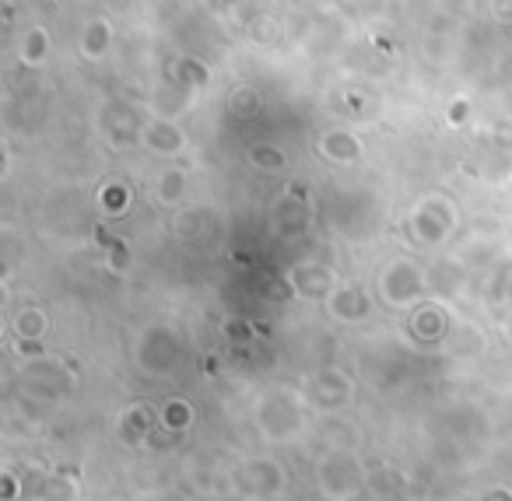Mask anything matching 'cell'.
Wrapping results in <instances>:
<instances>
[{
	"instance_id": "obj_28",
	"label": "cell",
	"mask_w": 512,
	"mask_h": 501,
	"mask_svg": "<svg viewBox=\"0 0 512 501\" xmlns=\"http://www.w3.org/2000/svg\"><path fill=\"white\" fill-rule=\"evenodd\" d=\"M74 494H78V484H74L71 477L50 473V480H46V487H43V498L39 501H74Z\"/></svg>"
},
{
	"instance_id": "obj_6",
	"label": "cell",
	"mask_w": 512,
	"mask_h": 501,
	"mask_svg": "<svg viewBox=\"0 0 512 501\" xmlns=\"http://www.w3.org/2000/svg\"><path fill=\"white\" fill-rule=\"evenodd\" d=\"M18 382H22V393L32 396V400H64V396L74 393L78 379L74 372L57 358H39V361H25L22 372H18Z\"/></svg>"
},
{
	"instance_id": "obj_19",
	"label": "cell",
	"mask_w": 512,
	"mask_h": 501,
	"mask_svg": "<svg viewBox=\"0 0 512 501\" xmlns=\"http://www.w3.org/2000/svg\"><path fill=\"white\" fill-rule=\"evenodd\" d=\"M407 487V473L397 470L390 463H369V491L383 494V498H393Z\"/></svg>"
},
{
	"instance_id": "obj_12",
	"label": "cell",
	"mask_w": 512,
	"mask_h": 501,
	"mask_svg": "<svg viewBox=\"0 0 512 501\" xmlns=\"http://www.w3.org/2000/svg\"><path fill=\"white\" fill-rule=\"evenodd\" d=\"M144 127H148V120H144L134 106H127V102H113V106H106V113H102V130H106V137L116 148L141 144Z\"/></svg>"
},
{
	"instance_id": "obj_11",
	"label": "cell",
	"mask_w": 512,
	"mask_h": 501,
	"mask_svg": "<svg viewBox=\"0 0 512 501\" xmlns=\"http://www.w3.org/2000/svg\"><path fill=\"white\" fill-rule=\"evenodd\" d=\"M309 221H313V214H309L306 193H302L299 183H292L288 193H281V200L274 204V228L285 239H295V235L309 232Z\"/></svg>"
},
{
	"instance_id": "obj_26",
	"label": "cell",
	"mask_w": 512,
	"mask_h": 501,
	"mask_svg": "<svg viewBox=\"0 0 512 501\" xmlns=\"http://www.w3.org/2000/svg\"><path fill=\"white\" fill-rule=\"evenodd\" d=\"M193 424V407L183 400V396H172L162 407V428L165 431H186Z\"/></svg>"
},
{
	"instance_id": "obj_35",
	"label": "cell",
	"mask_w": 512,
	"mask_h": 501,
	"mask_svg": "<svg viewBox=\"0 0 512 501\" xmlns=\"http://www.w3.org/2000/svg\"><path fill=\"white\" fill-rule=\"evenodd\" d=\"M502 305H505V309L512 312V274L505 277V284H502Z\"/></svg>"
},
{
	"instance_id": "obj_36",
	"label": "cell",
	"mask_w": 512,
	"mask_h": 501,
	"mask_svg": "<svg viewBox=\"0 0 512 501\" xmlns=\"http://www.w3.org/2000/svg\"><path fill=\"white\" fill-rule=\"evenodd\" d=\"M502 337H505V340H509V344H512V312H509V316L502 319Z\"/></svg>"
},
{
	"instance_id": "obj_3",
	"label": "cell",
	"mask_w": 512,
	"mask_h": 501,
	"mask_svg": "<svg viewBox=\"0 0 512 501\" xmlns=\"http://www.w3.org/2000/svg\"><path fill=\"white\" fill-rule=\"evenodd\" d=\"M285 484L288 473L274 456H249L232 470V487L242 501H281Z\"/></svg>"
},
{
	"instance_id": "obj_25",
	"label": "cell",
	"mask_w": 512,
	"mask_h": 501,
	"mask_svg": "<svg viewBox=\"0 0 512 501\" xmlns=\"http://www.w3.org/2000/svg\"><path fill=\"white\" fill-rule=\"evenodd\" d=\"M249 165L271 176V172H281V169H285L288 158H285V151L274 148V144H253V148H249Z\"/></svg>"
},
{
	"instance_id": "obj_8",
	"label": "cell",
	"mask_w": 512,
	"mask_h": 501,
	"mask_svg": "<svg viewBox=\"0 0 512 501\" xmlns=\"http://www.w3.org/2000/svg\"><path fill=\"white\" fill-rule=\"evenodd\" d=\"M302 396L309 400V407L320 410V414H337L355 400V382L341 372V368H316L309 372Z\"/></svg>"
},
{
	"instance_id": "obj_21",
	"label": "cell",
	"mask_w": 512,
	"mask_h": 501,
	"mask_svg": "<svg viewBox=\"0 0 512 501\" xmlns=\"http://www.w3.org/2000/svg\"><path fill=\"white\" fill-rule=\"evenodd\" d=\"M186 186H190V176H186L183 169H165L162 176H158V183H155V197H158V204L176 207L179 200L186 197Z\"/></svg>"
},
{
	"instance_id": "obj_20",
	"label": "cell",
	"mask_w": 512,
	"mask_h": 501,
	"mask_svg": "<svg viewBox=\"0 0 512 501\" xmlns=\"http://www.w3.org/2000/svg\"><path fill=\"white\" fill-rule=\"evenodd\" d=\"M172 232H176L179 242H197L204 239L207 232V211L204 207H186L172 218Z\"/></svg>"
},
{
	"instance_id": "obj_9",
	"label": "cell",
	"mask_w": 512,
	"mask_h": 501,
	"mask_svg": "<svg viewBox=\"0 0 512 501\" xmlns=\"http://www.w3.org/2000/svg\"><path fill=\"white\" fill-rule=\"evenodd\" d=\"M288 288H292L295 298H306V302H330L337 288H341V277H337L334 267L320 260H306V263H295L288 270Z\"/></svg>"
},
{
	"instance_id": "obj_10",
	"label": "cell",
	"mask_w": 512,
	"mask_h": 501,
	"mask_svg": "<svg viewBox=\"0 0 512 501\" xmlns=\"http://www.w3.org/2000/svg\"><path fill=\"white\" fill-rule=\"evenodd\" d=\"M407 326H411V337L418 344H446L453 337V319L442 302H421L418 309H411Z\"/></svg>"
},
{
	"instance_id": "obj_31",
	"label": "cell",
	"mask_w": 512,
	"mask_h": 501,
	"mask_svg": "<svg viewBox=\"0 0 512 501\" xmlns=\"http://www.w3.org/2000/svg\"><path fill=\"white\" fill-rule=\"evenodd\" d=\"M446 120H449V127H463V123L470 120V99H453L449 102V113H446Z\"/></svg>"
},
{
	"instance_id": "obj_30",
	"label": "cell",
	"mask_w": 512,
	"mask_h": 501,
	"mask_svg": "<svg viewBox=\"0 0 512 501\" xmlns=\"http://www.w3.org/2000/svg\"><path fill=\"white\" fill-rule=\"evenodd\" d=\"M491 144H495L498 151H505V155H512V120H498L495 127H491Z\"/></svg>"
},
{
	"instance_id": "obj_29",
	"label": "cell",
	"mask_w": 512,
	"mask_h": 501,
	"mask_svg": "<svg viewBox=\"0 0 512 501\" xmlns=\"http://www.w3.org/2000/svg\"><path fill=\"white\" fill-rule=\"evenodd\" d=\"M22 498H25V480L11 466H4L0 470V501H22Z\"/></svg>"
},
{
	"instance_id": "obj_33",
	"label": "cell",
	"mask_w": 512,
	"mask_h": 501,
	"mask_svg": "<svg viewBox=\"0 0 512 501\" xmlns=\"http://www.w3.org/2000/svg\"><path fill=\"white\" fill-rule=\"evenodd\" d=\"M491 15L498 25H512V0H491Z\"/></svg>"
},
{
	"instance_id": "obj_32",
	"label": "cell",
	"mask_w": 512,
	"mask_h": 501,
	"mask_svg": "<svg viewBox=\"0 0 512 501\" xmlns=\"http://www.w3.org/2000/svg\"><path fill=\"white\" fill-rule=\"evenodd\" d=\"M477 501H512V487L491 484V487H484V491L477 494Z\"/></svg>"
},
{
	"instance_id": "obj_2",
	"label": "cell",
	"mask_w": 512,
	"mask_h": 501,
	"mask_svg": "<svg viewBox=\"0 0 512 501\" xmlns=\"http://www.w3.org/2000/svg\"><path fill=\"white\" fill-rule=\"evenodd\" d=\"M316 487L327 501H355L369 491V463L355 449H327L316 463Z\"/></svg>"
},
{
	"instance_id": "obj_1",
	"label": "cell",
	"mask_w": 512,
	"mask_h": 501,
	"mask_svg": "<svg viewBox=\"0 0 512 501\" xmlns=\"http://www.w3.org/2000/svg\"><path fill=\"white\" fill-rule=\"evenodd\" d=\"M309 417H313V407L295 389H267L253 403L256 435L267 445H288L302 438L309 431Z\"/></svg>"
},
{
	"instance_id": "obj_4",
	"label": "cell",
	"mask_w": 512,
	"mask_h": 501,
	"mask_svg": "<svg viewBox=\"0 0 512 501\" xmlns=\"http://www.w3.org/2000/svg\"><path fill=\"white\" fill-rule=\"evenodd\" d=\"M134 361L144 375H151V379L176 372L179 361H183V337H179L172 326H162V323L148 326V330L137 337Z\"/></svg>"
},
{
	"instance_id": "obj_22",
	"label": "cell",
	"mask_w": 512,
	"mask_h": 501,
	"mask_svg": "<svg viewBox=\"0 0 512 501\" xmlns=\"http://www.w3.org/2000/svg\"><path fill=\"white\" fill-rule=\"evenodd\" d=\"M15 337L18 340H43L46 330H50V319H46L43 309H36V305H29V309H22L15 316Z\"/></svg>"
},
{
	"instance_id": "obj_15",
	"label": "cell",
	"mask_w": 512,
	"mask_h": 501,
	"mask_svg": "<svg viewBox=\"0 0 512 501\" xmlns=\"http://www.w3.org/2000/svg\"><path fill=\"white\" fill-rule=\"evenodd\" d=\"M362 141L351 130H327L320 137V155L334 165H358L362 162Z\"/></svg>"
},
{
	"instance_id": "obj_14",
	"label": "cell",
	"mask_w": 512,
	"mask_h": 501,
	"mask_svg": "<svg viewBox=\"0 0 512 501\" xmlns=\"http://www.w3.org/2000/svg\"><path fill=\"white\" fill-rule=\"evenodd\" d=\"M141 144L151 151V155H179V151L186 148V134L179 123H172L169 116H155V120H148V127H144V137Z\"/></svg>"
},
{
	"instance_id": "obj_24",
	"label": "cell",
	"mask_w": 512,
	"mask_h": 501,
	"mask_svg": "<svg viewBox=\"0 0 512 501\" xmlns=\"http://www.w3.org/2000/svg\"><path fill=\"white\" fill-rule=\"evenodd\" d=\"M46 53H50V36H46V29L32 25V29L22 36V50H18V57H22V64H43Z\"/></svg>"
},
{
	"instance_id": "obj_27",
	"label": "cell",
	"mask_w": 512,
	"mask_h": 501,
	"mask_svg": "<svg viewBox=\"0 0 512 501\" xmlns=\"http://www.w3.org/2000/svg\"><path fill=\"white\" fill-rule=\"evenodd\" d=\"M99 207L106 214H113V218H120V214H127V207H130V190L123 183H106L99 190Z\"/></svg>"
},
{
	"instance_id": "obj_13",
	"label": "cell",
	"mask_w": 512,
	"mask_h": 501,
	"mask_svg": "<svg viewBox=\"0 0 512 501\" xmlns=\"http://www.w3.org/2000/svg\"><path fill=\"white\" fill-rule=\"evenodd\" d=\"M327 312L337 323H365V319L372 316V298L365 295V288H358V284H341V288L330 295Z\"/></svg>"
},
{
	"instance_id": "obj_17",
	"label": "cell",
	"mask_w": 512,
	"mask_h": 501,
	"mask_svg": "<svg viewBox=\"0 0 512 501\" xmlns=\"http://www.w3.org/2000/svg\"><path fill=\"white\" fill-rule=\"evenodd\" d=\"M81 57L85 60H102L113 46V25L106 18H92V22L81 29Z\"/></svg>"
},
{
	"instance_id": "obj_34",
	"label": "cell",
	"mask_w": 512,
	"mask_h": 501,
	"mask_svg": "<svg viewBox=\"0 0 512 501\" xmlns=\"http://www.w3.org/2000/svg\"><path fill=\"white\" fill-rule=\"evenodd\" d=\"M109 267H116V270H123L127 267V249H123V242H109Z\"/></svg>"
},
{
	"instance_id": "obj_5",
	"label": "cell",
	"mask_w": 512,
	"mask_h": 501,
	"mask_svg": "<svg viewBox=\"0 0 512 501\" xmlns=\"http://www.w3.org/2000/svg\"><path fill=\"white\" fill-rule=\"evenodd\" d=\"M428 291V274L414 260H390L379 274V298L390 309H418Z\"/></svg>"
},
{
	"instance_id": "obj_18",
	"label": "cell",
	"mask_w": 512,
	"mask_h": 501,
	"mask_svg": "<svg viewBox=\"0 0 512 501\" xmlns=\"http://www.w3.org/2000/svg\"><path fill=\"white\" fill-rule=\"evenodd\" d=\"M172 81L186 92H200V88L211 85V71L197 57H176L172 60Z\"/></svg>"
},
{
	"instance_id": "obj_7",
	"label": "cell",
	"mask_w": 512,
	"mask_h": 501,
	"mask_svg": "<svg viewBox=\"0 0 512 501\" xmlns=\"http://www.w3.org/2000/svg\"><path fill=\"white\" fill-rule=\"evenodd\" d=\"M407 228H411V239L418 242V246L435 249V246H442L449 235H453L456 207L449 204L446 197H425L411 211V218H407Z\"/></svg>"
},
{
	"instance_id": "obj_16",
	"label": "cell",
	"mask_w": 512,
	"mask_h": 501,
	"mask_svg": "<svg viewBox=\"0 0 512 501\" xmlns=\"http://www.w3.org/2000/svg\"><path fill=\"white\" fill-rule=\"evenodd\" d=\"M116 431H120V438L127 445H141L155 431V410L148 403H130L120 414V421H116Z\"/></svg>"
},
{
	"instance_id": "obj_23",
	"label": "cell",
	"mask_w": 512,
	"mask_h": 501,
	"mask_svg": "<svg viewBox=\"0 0 512 501\" xmlns=\"http://www.w3.org/2000/svg\"><path fill=\"white\" fill-rule=\"evenodd\" d=\"M260 109H264V99H260V92L249 88V85L235 88L232 99H228V113H232L235 120H253Z\"/></svg>"
}]
</instances>
